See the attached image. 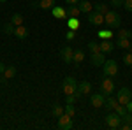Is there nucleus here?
<instances>
[{
  "label": "nucleus",
  "mask_w": 132,
  "mask_h": 130,
  "mask_svg": "<svg viewBox=\"0 0 132 130\" xmlns=\"http://www.w3.org/2000/svg\"><path fill=\"white\" fill-rule=\"evenodd\" d=\"M120 23H122V18L118 11H108L104 14V25L108 28H120Z\"/></svg>",
  "instance_id": "1"
},
{
  "label": "nucleus",
  "mask_w": 132,
  "mask_h": 130,
  "mask_svg": "<svg viewBox=\"0 0 132 130\" xmlns=\"http://www.w3.org/2000/svg\"><path fill=\"white\" fill-rule=\"evenodd\" d=\"M104 121H106V125L109 127V128H120V125H122V116L114 111V112H108L106 116H104Z\"/></svg>",
  "instance_id": "2"
},
{
  "label": "nucleus",
  "mask_w": 132,
  "mask_h": 130,
  "mask_svg": "<svg viewBox=\"0 0 132 130\" xmlns=\"http://www.w3.org/2000/svg\"><path fill=\"white\" fill-rule=\"evenodd\" d=\"M62 90H63V93H65V95L76 93V90H78V83H76V79H74V77H71V76H67L65 79L62 81Z\"/></svg>",
  "instance_id": "3"
},
{
  "label": "nucleus",
  "mask_w": 132,
  "mask_h": 130,
  "mask_svg": "<svg viewBox=\"0 0 132 130\" xmlns=\"http://www.w3.org/2000/svg\"><path fill=\"white\" fill-rule=\"evenodd\" d=\"M114 90H116V86H114L113 77H109V76H108V77H104V79H102V83H101V93L108 97V95H111Z\"/></svg>",
  "instance_id": "4"
},
{
  "label": "nucleus",
  "mask_w": 132,
  "mask_h": 130,
  "mask_svg": "<svg viewBox=\"0 0 132 130\" xmlns=\"http://www.w3.org/2000/svg\"><path fill=\"white\" fill-rule=\"evenodd\" d=\"M102 67H104V76H109V77L118 76V63L114 60H106Z\"/></svg>",
  "instance_id": "5"
},
{
  "label": "nucleus",
  "mask_w": 132,
  "mask_h": 130,
  "mask_svg": "<svg viewBox=\"0 0 132 130\" xmlns=\"http://www.w3.org/2000/svg\"><path fill=\"white\" fill-rule=\"evenodd\" d=\"M116 100H118V104L127 106V104L132 100V90H129V88H120V90H118V97H116Z\"/></svg>",
  "instance_id": "6"
},
{
  "label": "nucleus",
  "mask_w": 132,
  "mask_h": 130,
  "mask_svg": "<svg viewBox=\"0 0 132 130\" xmlns=\"http://www.w3.org/2000/svg\"><path fill=\"white\" fill-rule=\"evenodd\" d=\"M58 128H60V130H72V128H74L72 116H69V114L63 112L60 118H58Z\"/></svg>",
  "instance_id": "7"
},
{
  "label": "nucleus",
  "mask_w": 132,
  "mask_h": 130,
  "mask_svg": "<svg viewBox=\"0 0 132 130\" xmlns=\"http://www.w3.org/2000/svg\"><path fill=\"white\" fill-rule=\"evenodd\" d=\"M88 21H90V25L101 27V25H104V14L97 12V11H93V12H88Z\"/></svg>",
  "instance_id": "8"
},
{
  "label": "nucleus",
  "mask_w": 132,
  "mask_h": 130,
  "mask_svg": "<svg viewBox=\"0 0 132 130\" xmlns=\"http://www.w3.org/2000/svg\"><path fill=\"white\" fill-rule=\"evenodd\" d=\"M72 55H74V49H72L71 46H63L60 49V58H62V62H65V63H71L72 62Z\"/></svg>",
  "instance_id": "9"
},
{
  "label": "nucleus",
  "mask_w": 132,
  "mask_h": 130,
  "mask_svg": "<svg viewBox=\"0 0 132 130\" xmlns=\"http://www.w3.org/2000/svg\"><path fill=\"white\" fill-rule=\"evenodd\" d=\"M104 102H106V95H102V93H92L90 104L93 106V107H102Z\"/></svg>",
  "instance_id": "10"
},
{
  "label": "nucleus",
  "mask_w": 132,
  "mask_h": 130,
  "mask_svg": "<svg viewBox=\"0 0 132 130\" xmlns=\"http://www.w3.org/2000/svg\"><path fill=\"white\" fill-rule=\"evenodd\" d=\"M92 90V84L88 81H81L79 84H78V90H76V95H78V99L81 97V95H88Z\"/></svg>",
  "instance_id": "11"
},
{
  "label": "nucleus",
  "mask_w": 132,
  "mask_h": 130,
  "mask_svg": "<svg viewBox=\"0 0 132 130\" xmlns=\"http://www.w3.org/2000/svg\"><path fill=\"white\" fill-rule=\"evenodd\" d=\"M90 62L93 67H101V65H104V53L102 51H99V53H93V55H90Z\"/></svg>",
  "instance_id": "12"
},
{
  "label": "nucleus",
  "mask_w": 132,
  "mask_h": 130,
  "mask_svg": "<svg viewBox=\"0 0 132 130\" xmlns=\"http://www.w3.org/2000/svg\"><path fill=\"white\" fill-rule=\"evenodd\" d=\"M51 14H53L55 18H58V20H65V18H69V16H67V9L58 7V5H55V7L51 9Z\"/></svg>",
  "instance_id": "13"
},
{
  "label": "nucleus",
  "mask_w": 132,
  "mask_h": 130,
  "mask_svg": "<svg viewBox=\"0 0 132 130\" xmlns=\"http://www.w3.org/2000/svg\"><path fill=\"white\" fill-rule=\"evenodd\" d=\"M99 46H101L102 53H111V51L114 49V46H113V42L109 39H102V42L99 44Z\"/></svg>",
  "instance_id": "14"
},
{
  "label": "nucleus",
  "mask_w": 132,
  "mask_h": 130,
  "mask_svg": "<svg viewBox=\"0 0 132 130\" xmlns=\"http://www.w3.org/2000/svg\"><path fill=\"white\" fill-rule=\"evenodd\" d=\"M118 106V100L114 99V97H111V95H108L106 97V102H104V107L109 111H114V107Z\"/></svg>",
  "instance_id": "15"
},
{
  "label": "nucleus",
  "mask_w": 132,
  "mask_h": 130,
  "mask_svg": "<svg viewBox=\"0 0 132 130\" xmlns=\"http://www.w3.org/2000/svg\"><path fill=\"white\" fill-rule=\"evenodd\" d=\"M14 35L18 37L20 40H23V39H27L28 37V30L23 27V25H20V27H16V30H14Z\"/></svg>",
  "instance_id": "16"
},
{
  "label": "nucleus",
  "mask_w": 132,
  "mask_h": 130,
  "mask_svg": "<svg viewBox=\"0 0 132 130\" xmlns=\"http://www.w3.org/2000/svg\"><path fill=\"white\" fill-rule=\"evenodd\" d=\"M79 14H81L79 5H69V9H67V16L69 18H78Z\"/></svg>",
  "instance_id": "17"
},
{
  "label": "nucleus",
  "mask_w": 132,
  "mask_h": 130,
  "mask_svg": "<svg viewBox=\"0 0 132 130\" xmlns=\"http://www.w3.org/2000/svg\"><path fill=\"white\" fill-rule=\"evenodd\" d=\"M78 5H79L81 12H86V14H88V12H92V9H93V5H92L88 0H79V4H78Z\"/></svg>",
  "instance_id": "18"
},
{
  "label": "nucleus",
  "mask_w": 132,
  "mask_h": 130,
  "mask_svg": "<svg viewBox=\"0 0 132 130\" xmlns=\"http://www.w3.org/2000/svg\"><path fill=\"white\" fill-rule=\"evenodd\" d=\"M83 60H85V51H81V49L74 51V55H72V62H74L76 65H79Z\"/></svg>",
  "instance_id": "19"
},
{
  "label": "nucleus",
  "mask_w": 132,
  "mask_h": 130,
  "mask_svg": "<svg viewBox=\"0 0 132 130\" xmlns=\"http://www.w3.org/2000/svg\"><path fill=\"white\" fill-rule=\"evenodd\" d=\"M116 48H120V49H132V44L129 39H118L116 40Z\"/></svg>",
  "instance_id": "20"
},
{
  "label": "nucleus",
  "mask_w": 132,
  "mask_h": 130,
  "mask_svg": "<svg viewBox=\"0 0 132 130\" xmlns=\"http://www.w3.org/2000/svg\"><path fill=\"white\" fill-rule=\"evenodd\" d=\"M14 76H16V67H14V65L5 67V70H4V77H5V79H11V77H14Z\"/></svg>",
  "instance_id": "21"
},
{
  "label": "nucleus",
  "mask_w": 132,
  "mask_h": 130,
  "mask_svg": "<svg viewBox=\"0 0 132 130\" xmlns=\"http://www.w3.org/2000/svg\"><path fill=\"white\" fill-rule=\"evenodd\" d=\"M51 112H53V116H55V118H60L62 114L65 112V109L62 107L60 104H55V106H53V109H51Z\"/></svg>",
  "instance_id": "22"
},
{
  "label": "nucleus",
  "mask_w": 132,
  "mask_h": 130,
  "mask_svg": "<svg viewBox=\"0 0 132 130\" xmlns=\"http://www.w3.org/2000/svg\"><path fill=\"white\" fill-rule=\"evenodd\" d=\"M39 7H41V9H53V7H55V0H41V2H39Z\"/></svg>",
  "instance_id": "23"
},
{
  "label": "nucleus",
  "mask_w": 132,
  "mask_h": 130,
  "mask_svg": "<svg viewBox=\"0 0 132 130\" xmlns=\"http://www.w3.org/2000/svg\"><path fill=\"white\" fill-rule=\"evenodd\" d=\"M67 27H69L71 30H78V28H79V20H78V18H69Z\"/></svg>",
  "instance_id": "24"
},
{
  "label": "nucleus",
  "mask_w": 132,
  "mask_h": 130,
  "mask_svg": "<svg viewBox=\"0 0 132 130\" xmlns=\"http://www.w3.org/2000/svg\"><path fill=\"white\" fill-rule=\"evenodd\" d=\"M14 30H16V25H12L11 21L4 25V33H7V35H14Z\"/></svg>",
  "instance_id": "25"
},
{
  "label": "nucleus",
  "mask_w": 132,
  "mask_h": 130,
  "mask_svg": "<svg viewBox=\"0 0 132 130\" xmlns=\"http://www.w3.org/2000/svg\"><path fill=\"white\" fill-rule=\"evenodd\" d=\"M93 9L97 11V12H101V14H106V12L109 11V7H108L106 4H102V2H99V4H95V5H93Z\"/></svg>",
  "instance_id": "26"
},
{
  "label": "nucleus",
  "mask_w": 132,
  "mask_h": 130,
  "mask_svg": "<svg viewBox=\"0 0 132 130\" xmlns=\"http://www.w3.org/2000/svg\"><path fill=\"white\" fill-rule=\"evenodd\" d=\"M130 37H132L130 30H125V28H120L118 30V39H130Z\"/></svg>",
  "instance_id": "27"
},
{
  "label": "nucleus",
  "mask_w": 132,
  "mask_h": 130,
  "mask_svg": "<svg viewBox=\"0 0 132 130\" xmlns=\"http://www.w3.org/2000/svg\"><path fill=\"white\" fill-rule=\"evenodd\" d=\"M11 23H12V25H16V27L23 25V16H21V14H12V18H11Z\"/></svg>",
  "instance_id": "28"
},
{
  "label": "nucleus",
  "mask_w": 132,
  "mask_h": 130,
  "mask_svg": "<svg viewBox=\"0 0 132 130\" xmlns=\"http://www.w3.org/2000/svg\"><path fill=\"white\" fill-rule=\"evenodd\" d=\"M97 35H99L101 39H111V37H113V33H111L109 28H108V30H99V32H97Z\"/></svg>",
  "instance_id": "29"
},
{
  "label": "nucleus",
  "mask_w": 132,
  "mask_h": 130,
  "mask_svg": "<svg viewBox=\"0 0 132 130\" xmlns=\"http://www.w3.org/2000/svg\"><path fill=\"white\" fill-rule=\"evenodd\" d=\"M88 49H90V55H93V53H99V51H101V46H99L97 42H90V44H88Z\"/></svg>",
  "instance_id": "30"
},
{
  "label": "nucleus",
  "mask_w": 132,
  "mask_h": 130,
  "mask_svg": "<svg viewBox=\"0 0 132 130\" xmlns=\"http://www.w3.org/2000/svg\"><path fill=\"white\" fill-rule=\"evenodd\" d=\"M63 109H65V114H69V116H72V118L76 116V109H74V106H72V104H67Z\"/></svg>",
  "instance_id": "31"
},
{
  "label": "nucleus",
  "mask_w": 132,
  "mask_h": 130,
  "mask_svg": "<svg viewBox=\"0 0 132 130\" xmlns=\"http://www.w3.org/2000/svg\"><path fill=\"white\" fill-rule=\"evenodd\" d=\"M122 123H127V125H132V112L127 111V114L122 116Z\"/></svg>",
  "instance_id": "32"
},
{
  "label": "nucleus",
  "mask_w": 132,
  "mask_h": 130,
  "mask_svg": "<svg viewBox=\"0 0 132 130\" xmlns=\"http://www.w3.org/2000/svg\"><path fill=\"white\" fill-rule=\"evenodd\" d=\"M114 111H116L120 116H123V114H127V106H122V104H118V106L114 107Z\"/></svg>",
  "instance_id": "33"
},
{
  "label": "nucleus",
  "mask_w": 132,
  "mask_h": 130,
  "mask_svg": "<svg viewBox=\"0 0 132 130\" xmlns=\"http://www.w3.org/2000/svg\"><path fill=\"white\" fill-rule=\"evenodd\" d=\"M78 99V95L76 93H71V95H65V104H74Z\"/></svg>",
  "instance_id": "34"
},
{
  "label": "nucleus",
  "mask_w": 132,
  "mask_h": 130,
  "mask_svg": "<svg viewBox=\"0 0 132 130\" xmlns=\"http://www.w3.org/2000/svg\"><path fill=\"white\" fill-rule=\"evenodd\" d=\"M123 63H125V65H129V67L132 65V53H127V55L123 56Z\"/></svg>",
  "instance_id": "35"
},
{
  "label": "nucleus",
  "mask_w": 132,
  "mask_h": 130,
  "mask_svg": "<svg viewBox=\"0 0 132 130\" xmlns=\"http://www.w3.org/2000/svg\"><path fill=\"white\" fill-rule=\"evenodd\" d=\"M123 9L132 12V0H125V2H123Z\"/></svg>",
  "instance_id": "36"
},
{
  "label": "nucleus",
  "mask_w": 132,
  "mask_h": 130,
  "mask_svg": "<svg viewBox=\"0 0 132 130\" xmlns=\"http://www.w3.org/2000/svg\"><path fill=\"white\" fill-rule=\"evenodd\" d=\"M74 33H76V30H71V28H69V30L65 32V39H67V40H72V39H74Z\"/></svg>",
  "instance_id": "37"
},
{
  "label": "nucleus",
  "mask_w": 132,
  "mask_h": 130,
  "mask_svg": "<svg viewBox=\"0 0 132 130\" xmlns=\"http://www.w3.org/2000/svg\"><path fill=\"white\" fill-rule=\"evenodd\" d=\"M111 2V5H114V7H123V2L125 0H109Z\"/></svg>",
  "instance_id": "38"
},
{
  "label": "nucleus",
  "mask_w": 132,
  "mask_h": 130,
  "mask_svg": "<svg viewBox=\"0 0 132 130\" xmlns=\"http://www.w3.org/2000/svg\"><path fill=\"white\" fill-rule=\"evenodd\" d=\"M65 4H69V5H78L79 0H65Z\"/></svg>",
  "instance_id": "39"
},
{
  "label": "nucleus",
  "mask_w": 132,
  "mask_h": 130,
  "mask_svg": "<svg viewBox=\"0 0 132 130\" xmlns=\"http://www.w3.org/2000/svg\"><path fill=\"white\" fill-rule=\"evenodd\" d=\"M4 70H5V65L0 62V76H4Z\"/></svg>",
  "instance_id": "40"
},
{
  "label": "nucleus",
  "mask_w": 132,
  "mask_h": 130,
  "mask_svg": "<svg viewBox=\"0 0 132 130\" xmlns=\"http://www.w3.org/2000/svg\"><path fill=\"white\" fill-rule=\"evenodd\" d=\"M127 111H129V112H132V100L127 104Z\"/></svg>",
  "instance_id": "41"
},
{
  "label": "nucleus",
  "mask_w": 132,
  "mask_h": 130,
  "mask_svg": "<svg viewBox=\"0 0 132 130\" xmlns=\"http://www.w3.org/2000/svg\"><path fill=\"white\" fill-rule=\"evenodd\" d=\"M32 7L34 9H39V2H32Z\"/></svg>",
  "instance_id": "42"
},
{
  "label": "nucleus",
  "mask_w": 132,
  "mask_h": 130,
  "mask_svg": "<svg viewBox=\"0 0 132 130\" xmlns=\"http://www.w3.org/2000/svg\"><path fill=\"white\" fill-rule=\"evenodd\" d=\"M0 2H7V0H0Z\"/></svg>",
  "instance_id": "43"
}]
</instances>
